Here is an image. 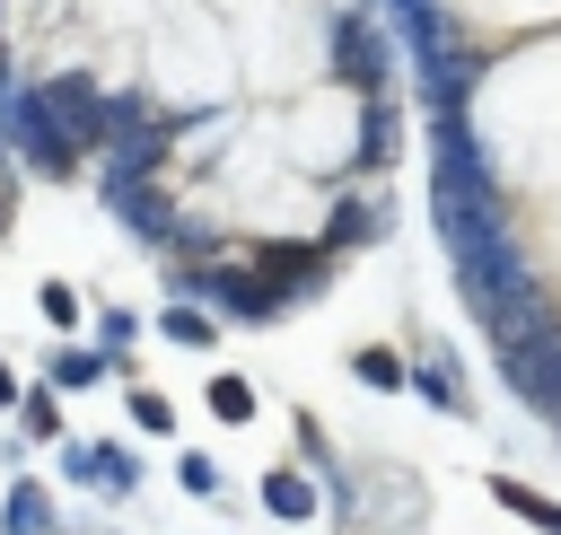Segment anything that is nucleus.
I'll return each mask as SVG.
<instances>
[{"label":"nucleus","instance_id":"f257e3e1","mask_svg":"<svg viewBox=\"0 0 561 535\" xmlns=\"http://www.w3.org/2000/svg\"><path fill=\"white\" fill-rule=\"evenodd\" d=\"M500 368H508V386H517L535 412H552V421H561V316H543L535 333L500 342Z\"/></svg>","mask_w":561,"mask_h":535},{"label":"nucleus","instance_id":"f03ea898","mask_svg":"<svg viewBox=\"0 0 561 535\" xmlns=\"http://www.w3.org/2000/svg\"><path fill=\"white\" fill-rule=\"evenodd\" d=\"M61 474L88 482V491H131L140 482V456L114 447V439H61Z\"/></svg>","mask_w":561,"mask_h":535},{"label":"nucleus","instance_id":"7ed1b4c3","mask_svg":"<svg viewBox=\"0 0 561 535\" xmlns=\"http://www.w3.org/2000/svg\"><path fill=\"white\" fill-rule=\"evenodd\" d=\"M412 395H421L430 412H447V421L473 412V395H465V377H456V360H447L438 342H421V360H412Z\"/></svg>","mask_w":561,"mask_h":535},{"label":"nucleus","instance_id":"20e7f679","mask_svg":"<svg viewBox=\"0 0 561 535\" xmlns=\"http://www.w3.org/2000/svg\"><path fill=\"white\" fill-rule=\"evenodd\" d=\"M263 509H272L280 526H307V517H324L333 500H324V491H316L298 465H272V474H263Z\"/></svg>","mask_w":561,"mask_h":535},{"label":"nucleus","instance_id":"39448f33","mask_svg":"<svg viewBox=\"0 0 561 535\" xmlns=\"http://www.w3.org/2000/svg\"><path fill=\"white\" fill-rule=\"evenodd\" d=\"M158 333L184 342V351H210V342H219V307H202V298H167V307H158Z\"/></svg>","mask_w":561,"mask_h":535},{"label":"nucleus","instance_id":"423d86ee","mask_svg":"<svg viewBox=\"0 0 561 535\" xmlns=\"http://www.w3.org/2000/svg\"><path fill=\"white\" fill-rule=\"evenodd\" d=\"M44 377L61 386V395H79V386H96V377H114V351L96 342V351H70V342H53V360H44Z\"/></svg>","mask_w":561,"mask_h":535},{"label":"nucleus","instance_id":"0eeeda50","mask_svg":"<svg viewBox=\"0 0 561 535\" xmlns=\"http://www.w3.org/2000/svg\"><path fill=\"white\" fill-rule=\"evenodd\" d=\"M351 377L377 386V395H412V360L386 351V342H359V351H351Z\"/></svg>","mask_w":561,"mask_h":535},{"label":"nucleus","instance_id":"6e6552de","mask_svg":"<svg viewBox=\"0 0 561 535\" xmlns=\"http://www.w3.org/2000/svg\"><path fill=\"white\" fill-rule=\"evenodd\" d=\"M491 500H500L508 517H526L535 535H561V500H543V491H526L517 474H491Z\"/></svg>","mask_w":561,"mask_h":535},{"label":"nucleus","instance_id":"1a4fd4ad","mask_svg":"<svg viewBox=\"0 0 561 535\" xmlns=\"http://www.w3.org/2000/svg\"><path fill=\"white\" fill-rule=\"evenodd\" d=\"M18 430H26V439H44V447H61V439H70V421H61V386H53V377H44V386H26Z\"/></svg>","mask_w":561,"mask_h":535},{"label":"nucleus","instance_id":"9d476101","mask_svg":"<svg viewBox=\"0 0 561 535\" xmlns=\"http://www.w3.org/2000/svg\"><path fill=\"white\" fill-rule=\"evenodd\" d=\"M210 421L245 430V421H254V377H237V368H210Z\"/></svg>","mask_w":561,"mask_h":535},{"label":"nucleus","instance_id":"9b49d317","mask_svg":"<svg viewBox=\"0 0 561 535\" xmlns=\"http://www.w3.org/2000/svg\"><path fill=\"white\" fill-rule=\"evenodd\" d=\"M9 535H61V526H53V491H44V482H9Z\"/></svg>","mask_w":561,"mask_h":535},{"label":"nucleus","instance_id":"f8f14e48","mask_svg":"<svg viewBox=\"0 0 561 535\" xmlns=\"http://www.w3.org/2000/svg\"><path fill=\"white\" fill-rule=\"evenodd\" d=\"M35 316L61 325V333H79V325H88V298H79L70 281H35Z\"/></svg>","mask_w":561,"mask_h":535},{"label":"nucleus","instance_id":"ddd939ff","mask_svg":"<svg viewBox=\"0 0 561 535\" xmlns=\"http://www.w3.org/2000/svg\"><path fill=\"white\" fill-rule=\"evenodd\" d=\"M123 412L149 430V439H175V403H167V386H140L131 377V395H123Z\"/></svg>","mask_w":561,"mask_h":535},{"label":"nucleus","instance_id":"4468645a","mask_svg":"<svg viewBox=\"0 0 561 535\" xmlns=\"http://www.w3.org/2000/svg\"><path fill=\"white\" fill-rule=\"evenodd\" d=\"M175 482H184L193 500H210V509H219V482H228V474H219V465H210L202 447H184V456H175Z\"/></svg>","mask_w":561,"mask_h":535},{"label":"nucleus","instance_id":"2eb2a0df","mask_svg":"<svg viewBox=\"0 0 561 535\" xmlns=\"http://www.w3.org/2000/svg\"><path fill=\"white\" fill-rule=\"evenodd\" d=\"M96 333H105V351H131V333H140V316H131V307H105V316H96Z\"/></svg>","mask_w":561,"mask_h":535},{"label":"nucleus","instance_id":"dca6fc26","mask_svg":"<svg viewBox=\"0 0 561 535\" xmlns=\"http://www.w3.org/2000/svg\"><path fill=\"white\" fill-rule=\"evenodd\" d=\"M18 403H26V377H18L9 360H0V412H18Z\"/></svg>","mask_w":561,"mask_h":535},{"label":"nucleus","instance_id":"f3484780","mask_svg":"<svg viewBox=\"0 0 561 535\" xmlns=\"http://www.w3.org/2000/svg\"><path fill=\"white\" fill-rule=\"evenodd\" d=\"M9 219H18V175H0V237H9Z\"/></svg>","mask_w":561,"mask_h":535}]
</instances>
